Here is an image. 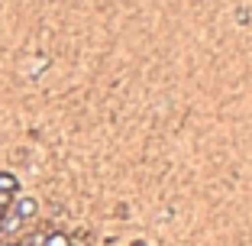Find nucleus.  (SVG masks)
I'll return each mask as SVG.
<instances>
[{
  "label": "nucleus",
  "instance_id": "obj_1",
  "mask_svg": "<svg viewBox=\"0 0 252 246\" xmlns=\"http://www.w3.org/2000/svg\"><path fill=\"white\" fill-rule=\"evenodd\" d=\"M36 211H39L36 198H20V201L13 204V214L20 217V220H30V217H36Z\"/></svg>",
  "mask_w": 252,
  "mask_h": 246
},
{
  "label": "nucleus",
  "instance_id": "obj_2",
  "mask_svg": "<svg viewBox=\"0 0 252 246\" xmlns=\"http://www.w3.org/2000/svg\"><path fill=\"white\" fill-rule=\"evenodd\" d=\"M20 191V178H16L13 172H0V194H16Z\"/></svg>",
  "mask_w": 252,
  "mask_h": 246
},
{
  "label": "nucleus",
  "instance_id": "obj_3",
  "mask_svg": "<svg viewBox=\"0 0 252 246\" xmlns=\"http://www.w3.org/2000/svg\"><path fill=\"white\" fill-rule=\"evenodd\" d=\"M42 246H71V237H68V233H62V230H55V233H49V237H45Z\"/></svg>",
  "mask_w": 252,
  "mask_h": 246
},
{
  "label": "nucleus",
  "instance_id": "obj_4",
  "mask_svg": "<svg viewBox=\"0 0 252 246\" xmlns=\"http://www.w3.org/2000/svg\"><path fill=\"white\" fill-rule=\"evenodd\" d=\"M3 246H20V243H16V240H10V243H3Z\"/></svg>",
  "mask_w": 252,
  "mask_h": 246
}]
</instances>
